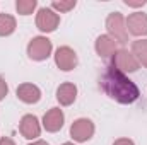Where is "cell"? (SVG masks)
<instances>
[{"label": "cell", "mask_w": 147, "mask_h": 145, "mask_svg": "<svg viewBox=\"0 0 147 145\" xmlns=\"http://www.w3.org/2000/svg\"><path fill=\"white\" fill-rule=\"evenodd\" d=\"M132 55L135 56L137 62H140L144 67H147V39L134 41V44H132Z\"/></svg>", "instance_id": "cell-14"}, {"label": "cell", "mask_w": 147, "mask_h": 145, "mask_svg": "<svg viewBox=\"0 0 147 145\" xmlns=\"http://www.w3.org/2000/svg\"><path fill=\"white\" fill-rule=\"evenodd\" d=\"M111 65L116 67L120 72H137L139 70V62L135 60V56L132 53H128L127 50H116V53L113 55Z\"/></svg>", "instance_id": "cell-4"}, {"label": "cell", "mask_w": 147, "mask_h": 145, "mask_svg": "<svg viewBox=\"0 0 147 145\" xmlns=\"http://www.w3.org/2000/svg\"><path fill=\"white\" fill-rule=\"evenodd\" d=\"M43 126L46 132H58L63 126V113L60 108H51L43 118Z\"/></svg>", "instance_id": "cell-10"}, {"label": "cell", "mask_w": 147, "mask_h": 145, "mask_svg": "<svg viewBox=\"0 0 147 145\" xmlns=\"http://www.w3.org/2000/svg\"><path fill=\"white\" fill-rule=\"evenodd\" d=\"M0 145H16V144H14V140H12V138L3 137V138H0Z\"/></svg>", "instance_id": "cell-20"}, {"label": "cell", "mask_w": 147, "mask_h": 145, "mask_svg": "<svg viewBox=\"0 0 147 145\" xmlns=\"http://www.w3.org/2000/svg\"><path fill=\"white\" fill-rule=\"evenodd\" d=\"M63 145H74V144H63Z\"/></svg>", "instance_id": "cell-22"}, {"label": "cell", "mask_w": 147, "mask_h": 145, "mask_svg": "<svg viewBox=\"0 0 147 145\" xmlns=\"http://www.w3.org/2000/svg\"><path fill=\"white\" fill-rule=\"evenodd\" d=\"M70 135L75 142H86L94 135V125L91 119L80 118L77 121H74L70 126Z\"/></svg>", "instance_id": "cell-6"}, {"label": "cell", "mask_w": 147, "mask_h": 145, "mask_svg": "<svg viewBox=\"0 0 147 145\" xmlns=\"http://www.w3.org/2000/svg\"><path fill=\"white\" fill-rule=\"evenodd\" d=\"M7 92H9V87H7V84H5V80L0 77V101L7 96Z\"/></svg>", "instance_id": "cell-18"}, {"label": "cell", "mask_w": 147, "mask_h": 145, "mask_svg": "<svg viewBox=\"0 0 147 145\" xmlns=\"http://www.w3.org/2000/svg\"><path fill=\"white\" fill-rule=\"evenodd\" d=\"M16 31V19L9 14H0V36H9Z\"/></svg>", "instance_id": "cell-15"}, {"label": "cell", "mask_w": 147, "mask_h": 145, "mask_svg": "<svg viewBox=\"0 0 147 145\" xmlns=\"http://www.w3.org/2000/svg\"><path fill=\"white\" fill-rule=\"evenodd\" d=\"M51 7L57 9V10H60V12H69L70 9L75 7V0H69V2H53Z\"/></svg>", "instance_id": "cell-17"}, {"label": "cell", "mask_w": 147, "mask_h": 145, "mask_svg": "<svg viewBox=\"0 0 147 145\" xmlns=\"http://www.w3.org/2000/svg\"><path fill=\"white\" fill-rule=\"evenodd\" d=\"M58 24H60V17L51 9H39V12L36 15V26L39 31L51 33L58 28Z\"/></svg>", "instance_id": "cell-5"}, {"label": "cell", "mask_w": 147, "mask_h": 145, "mask_svg": "<svg viewBox=\"0 0 147 145\" xmlns=\"http://www.w3.org/2000/svg\"><path fill=\"white\" fill-rule=\"evenodd\" d=\"M29 145H48V144L43 142V140H38V142H33V144H29Z\"/></svg>", "instance_id": "cell-21"}, {"label": "cell", "mask_w": 147, "mask_h": 145, "mask_svg": "<svg viewBox=\"0 0 147 145\" xmlns=\"http://www.w3.org/2000/svg\"><path fill=\"white\" fill-rule=\"evenodd\" d=\"M125 24H127V31L134 36H146L147 34V14H142V12L130 14L125 19Z\"/></svg>", "instance_id": "cell-8"}, {"label": "cell", "mask_w": 147, "mask_h": 145, "mask_svg": "<svg viewBox=\"0 0 147 145\" xmlns=\"http://www.w3.org/2000/svg\"><path fill=\"white\" fill-rule=\"evenodd\" d=\"M75 97H77V87L70 82L62 84L58 87V91H57V99L60 101L62 106H70L75 101Z\"/></svg>", "instance_id": "cell-12"}, {"label": "cell", "mask_w": 147, "mask_h": 145, "mask_svg": "<svg viewBox=\"0 0 147 145\" xmlns=\"http://www.w3.org/2000/svg\"><path fill=\"white\" fill-rule=\"evenodd\" d=\"M55 63L58 65L60 70L63 72H69V70H74L75 65H77V55L72 48L69 46H62L57 50V55H55Z\"/></svg>", "instance_id": "cell-7"}, {"label": "cell", "mask_w": 147, "mask_h": 145, "mask_svg": "<svg viewBox=\"0 0 147 145\" xmlns=\"http://www.w3.org/2000/svg\"><path fill=\"white\" fill-rule=\"evenodd\" d=\"M96 51L101 58H110L116 53V41L110 36H99L96 39Z\"/></svg>", "instance_id": "cell-13"}, {"label": "cell", "mask_w": 147, "mask_h": 145, "mask_svg": "<svg viewBox=\"0 0 147 145\" xmlns=\"http://www.w3.org/2000/svg\"><path fill=\"white\" fill-rule=\"evenodd\" d=\"M19 132L22 133L24 138H29V140L39 137L41 126H39V123H38V118L33 116V114H26V116L21 119V123H19Z\"/></svg>", "instance_id": "cell-9"}, {"label": "cell", "mask_w": 147, "mask_h": 145, "mask_svg": "<svg viewBox=\"0 0 147 145\" xmlns=\"http://www.w3.org/2000/svg\"><path fill=\"white\" fill-rule=\"evenodd\" d=\"M16 9H17L19 14L29 15V14H33V10L36 9V0H17Z\"/></svg>", "instance_id": "cell-16"}, {"label": "cell", "mask_w": 147, "mask_h": 145, "mask_svg": "<svg viewBox=\"0 0 147 145\" xmlns=\"http://www.w3.org/2000/svg\"><path fill=\"white\" fill-rule=\"evenodd\" d=\"M113 145H134V142L128 140V138H120V140H116Z\"/></svg>", "instance_id": "cell-19"}, {"label": "cell", "mask_w": 147, "mask_h": 145, "mask_svg": "<svg viewBox=\"0 0 147 145\" xmlns=\"http://www.w3.org/2000/svg\"><path fill=\"white\" fill-rule=\"evenodd\" d=\"M106 28L110 31L115 41L118 43H127L128 41V33H127V24H125V17L120 12H113L106 19Z\"/></svg>", "instance_id": "cell-2"}, {"label": "cell", "mask_w": 147, "mask_h": 145, "mask_svg": "<svg viewBox=\"0 0 147 145\" xmlns=\"http://www.w3.org/2000/svg\"><path fill=\"white\" fill-rule=\"evenodd\" d=\"M99 85L111 99H115L120 104H132L140 96L139 87L113 65L106 67V70L103 72L99 79Z\"/></svg>", "instance_id": "cell-1"}, {"label": "cell", "mask_w": 147, "mask_h": 145, "mask_svg": "<svg viewBox=\"0 0 147 145\" xmlns=\"http://www.w3.org/2000/svg\"><path fill=\"white\" fill-rule=\"evenodd\" d=\"M17 97L22 103L34 104V103H38L41 99V91L38 89L36 85H33V84H21L17 87Z\"/></svg>", "instance_id": "cell-11"}, {"label": "cell", "mask_w": 147, "mask_h": 145, "mask_svg": "<svg viewBox=\"0 0 147 145\" xmlns=\"http://www.w3.org/2000/svg\"><path fill=\"white\" fill-rule=\"evenodd\" d=\"M50 53H51V41L48 38H34L28 44V55L31 60H36V62L46 60Z\"/></svg>", "instance_id": "cell-3"}]
</instances>
